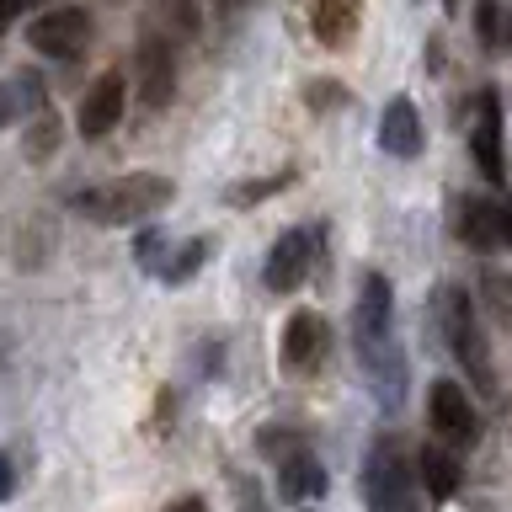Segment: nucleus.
I'll return each instance as SVG.
<instances>
[{
    "instance_id": "f257e3e1",
    "label": "nucleus",
    "mask_w": 512,
    "mask_h": 512,
    "mask_svg": "<svg viewBox=\"0 0 512 512\" xmlns=\"http://www.w3.org/2000/svg\"><path fill=\"white\" fill-rule=\"evenodd\" d=\"M352 352L374 400L395 411L406 400V352L395 342V288L384 272H363L358 304H352Z\"/></svg>"
},
{
    "instance_id": "f03ea898",
    "label": "nucleus",
    "mask_w": 512,
    "mask_h": 512,
    "mask_svg": "<svg viewBox=\"0 0 512 512\" xmlns=\"http://www.w3.org/2000/svg\"><path fill=\"white\" fill-rule=\"evenodd\" d=\"M176 198V187L155 171H128L118 182H102L91 192H75V214H86L96 224H144Z\"/></svg>"
},
{
    "instance_id": "7ed1b4c3",
    "label": "nucleus",
    "mask_w": 512,
    "mask_h": 512,
    "mask_svg": "<svg viewBox=\"0 0 512 512\" xmlns=\"http://www.w3.org/2000/svg\"><path fill=\"white\" fill-rule=\"evenodd\" d=\"M438 315H443V336H448V352L459 358V368L470 374V384L480 395L496 390V374H491V352H486V336H480V320H475V304L464 288H443L438 294Z\"/></svg>"
},
{
    "instance_id": "20e7f679",
    "label": "nucleus",
    "mask_w": 512,
    "mask_h": 512,
    "mask_svg": "<svg viewBox=\"0 0 512 512\" xmlns=\"http://www.w3.org/2000/svg\"><path fill=\"white\" fill-rule=\"evenodd\" d=\"M368 512H416L411 507V459L400 438H379L368 448Z\"/></svg>"
},
{
    "instance_id": "39448f33",
    "label": "nucleus",
    "mask_w": 512,
    "mask_h": 512,
    "mask_svg": "<svg viewBox=\"0 0 512 512\" xmlns=\"http://www.w3.org/2000/svg\"><path fill=\"white\" fill-rule=\"evenodd\" d=\"M427 422L438 432L443 448H470L480 443V411L470 406V395H464V384L454 379H438L427 390Z\"/></svg>"
},
{
    "instance_id": "423d86ee",
    "label": "nucleus",
    "mask_w": 512,
    "mask_h": 512,
    "mask_svg": "<svg viewBox=\"0 0 512 512\" xmlns=\"http://www.w3.org/2000/svg\"><path fill=\"white\" fill-rule=\"evenodd\" d=\"M27 43L38 48L43 59H75V54H86V43H91V16L80 11V6H54V11H38L27 22Z\"/></svg>"
},
{
    "instance_id": "0eeeda50",
    "label": "nucleus",
    "mask_w": 512,
    "mask_h": 512,
    "mask_svg": "<svg viewBox=\"0 0 512 512\" xmlns=\"http://www.w3.org/2000/svg\"><path fill=\"white\" fill-rule=\"evenodd\" d=\"M310 267H315V235L310 230H283L267 251L262 283L272 294H299L304 278H310Z\"/></svg>"
},
{
    "instance_id": "6e6552de",
    "label": "nucleus",
    "mask_w": 512,
    "mask_h": 512,
    "mask_svg": "<svg viewBox=\"0 0 512 512\" xmlns=\"http://www.w3.org/2000/svg\"><path fill=\"white\" fill-rule=\"evenodd\" d=\"M326 342H331V326L326 315L315 310H294L283 320V342H278V363L283 374H310V368L326 358Z\"/></svg>"
},
{
    "instance_id": "1a4fd4ad",
    "label": "nucleus",
    "mask_w": 512,
    "mask_h": 512,
    "mask_svg": "<svg viewBox=\"0 0 512 512\" xmlns=\"http://www.w3.org/2000/svg\"><path fill=\"white\" fill-rule=\"evenodd\" d=\"M134 86H139V102L144 107H166L171 91H176V54H171V38L160 32H144L139 54H134Z\"/></svg>"
},
{
    "instance_id": "9d476101",
    "label": "nucleus",
    "mask_w": 512,
    "mask_h": 512,
    "mask_svg": "<svg viewBox=\"0 0 512 512\" xmlns=\"http://www.w3.org/2000/svg\"><path fill=\"white\" fill-rule=\"evenodd\" d=\"M470 155L486 182H502L507 176V155H502V96L480 91L475 96V123H470Z\"/></svg>"
},
{
    "instance_id": "9b49d317",
    "label": "nucleus",
    "mask_w": 512,
    "mask_h": 512,
    "mask_svg": "<svg viewBox=\"0 0 512 512\" xmlns=\"http://www.w3.org/2000/svg\"><path fill=\"white\" fill-rule=\"evenodd\" d=\"M123 107H128V80H123L118 70H107L86 96H80V112H75L80 134H86V139L112 134V128H118V118H123Z\"/></svg>"
},
{
    "instance_id": "f8f14e48",
    "label": "nucleus",
    "mask_w": 512,
    "mask_h": 512,
    "mask_svg": "<svg viewBox=\"0 0 512 512\" xmlns=\"http://www.w3.org/2000/svg\"><path fill=\"white\" fill-rule=\"evenodd\" d=\"M326 486H331V475H326V464H320L310 448L278 459V496L288 507H304V502H315V496H326Z\"/></svg>"
},
{
    "instance_id": "ddd939ff",
    "label": "nucleus",
    "mask_w": 512,
    "mask_h": 512,
    "mask_svg": "<svg viewBox=\"0 0 512 512\" xmlns=\"http://www.w3.org/2000/svg\"><path fill=\"white\" fill-rule=\"evenodd\" d=\"M422 118H416V107L406 102V96H395L390 107H384V118H379V150L384 155H395V160H416L422 155Z\"/></svg>"
},
{
    "instance_id": "4468645a",
    "label": "nucleus",
    "mask_w": 512,
    "mask_h": 512,
    "mask_svg": "<svg viewBox=\"0 0 512 512\" xmlns=\"http://www.w3.org/2000/svg\"><path fill=\"white\" fill-rule=\"evenodd\" d=\"M363 22V0H320L315 6V38L326 48H347Z\"/></svg>"
},
{
    "instance_id": "2eb2a0df",
    "label": "nucleus",
    "mask_w": 512,
    "mask_h": 512,
    "mask_svg": "<svg viewBox=\"0 0 512 512\" xmlns=\"http://www.w3.org/2000/svg\"><path fill=\"white\" fill-rule=\"evenodd\" d=\"M416 475H422L432 502H448V496L459 491V459L448 454V448H438V443H427L422 454H416Z\"/></svg>"
},
{
    "instance_id": "dca6fc26",
    "label": "nucleus",
    "mask_w": 512,
    "mask_h": 512,
    "mask_svg": "<svg viewBox=\"0 0 512 512\" xmlns=\"http://www.w3.org/2000/svg\"><path fill=\"white\" fill-rule=\"evenodd\" d=\"M43 86L32 75H16V80H0V128L32 118V112H43Z\"/></svg>"
},
{
    "instance_id": "f3484780",
    "label": "nucleus",
    "mask_w": 512,
    "mask_h": 512,
    "mask_svg": "<svg viewBox=\"0 0 512 512\" xmlns=\"http://www.w3.org/2000/svg\"><path fill=\"white\" fill-rule=\"evenodd\" d=\"M54 150H59V112H54V107H43V112H32V118H27L22 155H27V160H48Z\"/></svg>"
},
{
    "instance_id": "a211bd4d",
    "label": "nucleus",
    "mask_w": 512,
    "mask_h": 512,
    "mask_svg": "<svg viewBox=\"0 0 512 512\" xmlns=\"http://www.w3.org/2000/svg\"><path fill=\"white\" fill-rule=\"evenodd\" d=\"M203 256H208V240H187V246L176 251V262H166V272H160V278H166V283H187L192 272L203 267Z\"/></svg>"
},
{
    "instance_id": "6ab92c4d",
    "label": "nucleus",
    "mask_w": 512,
    "mask_h": 512,
    "mask_svg": "<svg viewBox=\"0 0 512 512\" xmlns=\"http://www.w3.org/2000/svg\"><path fill=\"white\" fill-rule=\"evenodd\" d=\"M288 182H294V171H278V176H267V182H240V187H230V203L235 208L262 203V198H272V192H283Z\"/></svg>"
},
{
    "instance_id": "aec40b11",
    "label": "nucleus",
    "mask_w": 512,
    "mask_h": 512,
    "mask_svg": "<svg viewBox=\"0 0 512 512\" xmlns=\"http://www.w3.org/2000/svg\"><path fill=\"white\" fill-rule=\"evenodd\" d=\"M160 251H166V235H160V230H144V235H139V267L155 272V278H160V267H166V262H160Z\"/></svg>"
},
{
    "instance_id": "412c9836",
    "label": "nucleus",
    "mask_w": 512,
    "mask_h": 512,
    "mask_svg": "<svg viewBox=\"0 0 512 512\" xmlns=\"http://www.w3.org/2000/svg\"><path fill=\"white\" fill-rule=\"evenodd\" d=\"M486 294H491V304H496V315L512 326V278H502V272H486Z\"/></svg>"
},
{
    "instance_id": "4be33fe9",
    "label": "nucleus",
    "mask_w": 512,
    "mask_h": 512,
    "mask_svg": "<svg viewBox=\"0 0 512 512\" xmlns=\"http://www.w3.org/2000/svg\"><path fill=\"white\" fill-rule=\"evenodd\" d=\"M491 224H496V246H512V203H491Z\"/></svg>"
},
{
    "instance_id": "5701e85b",
    "label": "nucleus",
    "mask_w": 512,
    "mask_h": 512,
    "mask_svg": "<svg viewBox=\"0 0 512 512\" xmlns=\"http://www.w3.org/2000/svg\"><path fill=\"white\" fill-rule=\"evenodd\" d=\"M11 491H16V470H11V459L0 454V502H11Z\"/></svg>"
},
{
    "instance_id": "b1692460",
    "label": "nucleus",
    "mask_w": 512,
    "mask_h": 512,
    "mask_svg": "<svg viewBox=\"0 0 512 512\" xmlns=\"http://www.w3.org/2000/svg\"><path fill=\"white\" fill-rule=\"evenodd\" d=\"M166 512H208V502L203 496H182V502H171Z\"/></svg>"
},
{
    "instance_id": "393cba45",
    "label": "nucleus",
    "mask_w": 512,
    "mask_h": 512,
    "mask_svg": "<svg viewBox=\"0 0 512 512\" xmlns=\"http://www.w3.org/2000/svg\"><path fill=\"white\" fill-rule=\"evenodd\" d=\"M11 16H16V0H0V38H6V27H11Z\"/></svg>"
},
{
    "instance_id": "a878e982",
    "label": "nucleus",
    "mask_w": 512,
    "mask_h": 512,
    "mask_svg": "<svg viewBox=\"0 0 512 512\" xmlns=\"http://www.w3.org/2000/svg\"><path fill=\"white\" fill-rule=\"evenodd\" d=\"M27 6H38V0H16V11H27Z\"/></svg>"
},
{
    "instance_id": "bb28decb",
    "label": "nucleus",
    "mask_w": 512,
    "mask_h": 512,
    "mask_svg": "<svg viewBox=\"0 0 512 512\" xmlns=\"http://www.w3.org/2000/svg\"><path fill=\"white\" fill-rule=\"evenodd\" d=\"M0 358H6V331H0Z\"/></svg>"
},
{
    "instance_id": "cd10ccee",
    "label": "nucleus",
    "mask_w": 512,
    "mask_h": 512,
    "mask_svg": "<svg viewBox=\"0 0 512 512\" xmlns=\"http://www.w3.org/2000/svg\"><path fill=\"white\" fill-rule=\"evenodd\" d=\"M443 6H448V11H459V0H443Z\"/></svg>"
}]
</instances>
